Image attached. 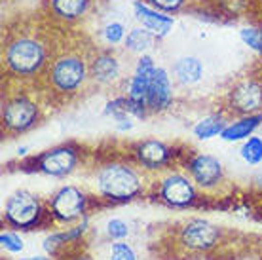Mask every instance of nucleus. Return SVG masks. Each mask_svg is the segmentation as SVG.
I'll return each instance as SVG.
<instances>
[{"label":"nucleus","instance_id":"39448f33","mask_svg":"<svg viewBox=\"0 0 262 260\" xmlns=\"http://www.w3.org/2000/svg\"><path fill=\"white\" fill-rule=\"evenodd\" d=\"M48 215V202H44L40 196L31 190H15L8 196L4 209H2V221L8 228L17 232H31L40 228Z\"/></svg>","mask_w":262,"mask_h":260},{"label":"nucleus","instance_id":"412c9836","mask_svg":"<svg viewBox=\"0 0 262 260\" xmlns=\"http://www.w3.org/2000/svg\"><path fill=\"white\" fill-rule=\"evenodd\" d=\"M228 122L230 120H226L224 114H209V116L198 120L196 125L192 127V133L200 141H209L213 137H221Z\"/></svg>","mask_w":262,"mask_h":260},{"label":"nucleus","instance_id":"5701e85b","mask_svg":"<svg viewBox=\"0 0 262 260\" xmlns=\"http://www.w3.org/2000/svg\"><path fill=\"white\" fill-rule=\"evenodd\" d=\"M239 156L247 165H260L262 163V137L251 135L245 139L239 148Z\"/></svg>","mask_w":262,"mask_h":260},{"label":"nucleus","instance_id":"a211bd4d","mask_svg":"<svg viewBox=\"0 0 262 260\" xmlns=\"http://www.w3.org/2000/svg\"><path fill=\"white\" fill-rule=\"evenodd\" d=\"M93 0H46L50 15L63 23H76L90 12Z\"/></svg>","mask_w":262,"mask_h":260},{"label":"nucleus","instance_id":"a878e982","mask_svg":"<svg viewBox=\"0 0 262 260\" xmlns=\"http://www.w3.org/2000/svg\"><path fill=\"white\" fill-rule=\"evenodd\" d=\"M129 232V224L122 219H108L105 224V235L108 241H124Z\"/></svg>","mask_w":262,"mask_h":260},{"label":"nucleus","instance_id":"cd10ccee","mask_svg":"<svg viewBox=\"0 0 262 260\" xmlns=\"http://www.w3.org/2000/svg\"><path fill=\"white\" fill-rule=\"evenodd\" d=\"M103 36H105V40L108 42V44H120V42H124L125 40V27L122 25V23H118V21H112V23H108V25L105 27V31H103Z\"/></svg>","mask_w":262,"mask_h":260},{"label":"nucleus","instance_id":"7ed1b4c3","mask_svg":"<svg viewBox=\"0 0 262 260\" xmlns=\"http://www.w3.org/2000/svg\"><path fill=\"white\" fill-rule=\"evenodd\" d=\"M224 240V230L207 219H188L173 230V249L183 256H203L215 251Z\"/></svg>","mask_w":262,"mask_h":260},{"label":"nucleus","instance_id":"dca6fc26","mask_svg":"<svg viewBox=\"0 0 262 260\" xmlns=\"http://www.w3.org/2000/svg\"><path fill=\"white\" fill-rule=\"evenodd\" d=\"M173 104V84L169 72L164 67H156L148 88V111L165 112Z\"/></svg>","mask_w":262,"mask_h":260},{"label":"nucleus","instance_id":"6e6552de","mask_svg":"<svg viewBox=\"0 0 262 260\" xmlns=\"http://www.w3.org/2000/svg\"><path fill=\"white\" fill-rule=\"evenodd\" d=\"M0 120H2V129L6 131L8 135H23L40 124L42 109L29 95L15 93L4 101Z\"/></svg>","mask_w":262,"mask_h":260},{"label":"nucleus","instance_id":"b1692460","mask_svg":"<svg viewBox=\"0 0 262 260\" xmlns=\"http://www.w3.org/2000/svg\"><path fill=\"white\" fill-rule=\"evenodd\" d=\"M0 247L10 254H17L25 249V243H23V237L19 235L17 230L4 228V230L0 232Z\"/></svg>","mask_w":262,"mask_h":260},{"label":"nucleus","instance_id":"1a4fd4ad","mask_svg":"<svg viewBox=\"0 0 262 260\" xmlns=\"http://www.w3.org/2000/svg\"><path fill=\"white\" fill-rule=\"evenodd\" d=\"M82 156H84V152H82L78 144L63 143L34 158L33 167L34 171H38V173L46 177L65 179V177L72 175L74 171L78 169Z\"/></svg>","mask_w":262,"mask_h":260},{"label":"nucleus","instance_id":"f03ea898","mask_svg":"<svg viewBox=\"0 0 262 260\" xmlns=\"http://www.w3.org/2000/svg\"><path fill=\"white\" fill-rule=\"evenodd\" d=\"M4 63L8 72L19 78H31L48 65V46L36 34L19 33L12 36L4 48Z\"/></svg>","mask_w":262,"mask_h":260},{"label":"nucleus","instance_id":"f3484780","mask_svg":"<svg viewBox=\"0 0 262 260\" xmlns=\"http://www.w3.org/2000/svg\"><path fill=\"white\" fill-rule=\"evenodd\" d=\"M133 12H135V17L144 29H148L150 33H154L158 38H164L169 34V31L173 29L175 21L173 17H169L167 13L160 12L156 8L148 6V4H143V2H135L133 4Z\"/></svg>","mask_w":262,"mask_h":260},{"label":"nucleus","instance_id":"9b49d317","mask_svg":"<svg viewBox=\"0 0 262 260\" xmlns=\"http://www.w3.org/2000/svg\"><path fill=\"white\" fill-rule=\"evenodd\" d=\"M175 154L177 152L171 144L158 141V139L137 141L129 148V158L137 163L144 173H158V175L171 169Z\"/></svg>","mask_w":262,"mask_h":260},{"label":"nucleus","instance_id":"9d476101","mask_svg":"<svg viewBox=\"0 0 262 260\" xmlns=\"http://www.w3.org/2000/svg\"><path fill=\"white\" fill-rule=\"evenodd\" d=\"M226 111L234 116L262 114V78L247 74L236 80L226 93Z\"/></svg>","mask_w":262,"mask_h":260},{"label":"nucleus","instance_id":"f257e3e1","mask_svg":"<svg viewBox=\"0 0 262 260\" xmlns=\"http://www.w3.org/2000/svg\"><path fill=\"white\" fill-rule=\"evenodd\" d=\"M93 186L99 200L122 205L137 200L146 192L144 171L133 160L111 158L101 162L93 173Z\"/></svg>","mask_w":262,"mask_h":260},{"label":"nucleus","instance_id":"4468645a","mask_svg":"<svg viewBox=\"0 0 262 260\" xmlns=\"http://www.w3.org/2000/svg\"><path fill=\"white\" fill-rule=\"evenodd\" d=\"M88 232H90V216H85L72 226H63L52 232L44 240V251L53 258H59L61 254L67 253V251L80 247V243H82Z\"/></svg>","mask_w":262,"mask_h":260},{"label":"nucleus","instance_id":"c85d7f7f","mask_svg":"<svg viewBox=\"0 0 262 260\" xmlns=\"http://www.w3.org/2000/svg\"><path fill=\"white\" fill-rule=\"evenodd\" d=\"M148 2V6L156 8L160 12L164 13H175L179 10H183L184 4L188 2V0H146Z\"/></svg>","mask_w":262,"mask_h":260},{"label":"nucleus","instance_id":"423d86ee","mask_svg":"<svg viewBox=\"0 0 262 260\" xmlns=\"http://www.w3.org/2000/svg\"><path fill=\"white\" fill-rule=\"evenodd\" d=\"M88 213H90V196L74 184H65L57 188L48 200L50 222L55 226H72L85 216H90Z\"/></svg>","mask_w":262,"mask_h":260},{"label":"nucleus","instance_id":"c756f323","mask_svg":"<svg viewBox=\"0 0 262 260\" xmlns=\"http://www.w3.org/2000/svg\"><path fill=\"white\" fill-rule=\"evenodd\" d=\"M57 260H93V256L88 253L85 249L76 247V249H71V251L63 253Z\"/></svg>","mask_w":262,"mask_h":260},{"label":"nucleus","instance_id":"393cba45","mask_svg":"<svg viewBox=\"0 0 262 260\" xmlns=\"http://www.w3.org/2000/svg\"><path fill=\"white\" fill-rule=\"evenodd\" d=\"M106 260H137V253L127 241H112L108 247Z\"/></svg>","mask_w":262,"mask_h":260},{"label":"nucleus","instance_id":"f8f14e48","mask_svg":"<svg viewBox=\"0 0 262 260\" xmlns=\"http://www.w3.org/2000/svg\"><path fill=\"white\" fill-rule=\"evenodd\" d=\"M154 71H156V65L152 57L141 55L133 76L127 80V90H125L127 109L131 116L146 118V114L150 112L148 111V88H150V78Z\"/></svg>","mask_w":262,"mask_h":260},{"label":"nucleus","instance_id":"aec40b11","mask_svg":"<svg viewBox=\"0 0 262 260\" xmlns=\"http://www.w3.org/2000/svg\"><path fill=\"white\" fill-rule=\"evenodd\" d=\"M173 74L175 80L183 85H194L202 80L203 67L202 61L196 57H183L179 59L177 63L173 65Z\"/></svg>","mask_w":262,"mask_h":260},{"label":"nucleus","instance_id":"bb28decb","mask_svg":"<svg viewBox=\"0 0 262 260\" xmlns=\"http://www.w3.org/2000/svg\"><path fill=\"white\" fill-rule=\"evenodd\" d=\"M239 38H242V42L245 46H249L253 52L262 53V31L253 29V27H247V29L239 31Z\"/></svg>","mask_w":262,"mask_h":260},{"label":"nucleus","instance_id":"7c9ffc66","mask_svg":"<svg viewBox=\"0 0 262 260\" xmlns=\"http://www.w3.org/2000/svg\"><path fill=\"white\" fill-rule=\"evenodd\" d=\"M21 260H57L50 256V254H40V256H29V258H21Z\"/></svg>","mask_w":262,"mask_h":260},{"label":"nucleus","instance_id":"2eb2a0df","mask_svg":"<svg viewBox=\"0 0 262 260\" xmlns=\"http://www.w3.org/2000/svg\"><path fill=\"white\" fill-rule=\"evenodd\" d=\"M122 76V63L114 52H99L90 59V80L97 85L116 84Z\"/></svg>","mask_w":262,"mask_h":260},{"label":"nucleus","instance_id":"ddd939ff","mask_svg":"<svg viewBox=\"0 0 262 260\" xmlns=\"http://www.w3.org/2000/svg\"><path fill=\"white\" fill-rule=\"evenodd\" d=\"M184 169L202 192H215L226 181L223 162L211 154H203V152L192 154L184 163Z\"/></svg>","mask_w":262,"mask_h":260},{"label":"nucleus","instance_id":"20e7f679","mask_svg":"<svg viewBox=\"0 0 262 260\" xmlns=\"http://www.w3.org/2000/svg\"><path fill=\"white\" fill-rule=\"evenodd\" d=\"M46 78L50 88L57 95H63V97L76 95L90 80V61L80 52L67 50L55 55L53 61H50Z\"/></svg>","mask_w":262,"mask_h":260},{"label":"nucleus","instance_id":"0eeeda50","mask_svg":"<svg viewBox=\"0 0 262 260\" xmlns=\"http://www.w3.org/2000/svg\"><path fill=\"white\" fill-rule=\"evenodd\" d=\"M156 200L169 209L194 207L200 200V188L188 173L183 171H165L154 184Z\"/></svg>","mask_w":262,"mask_h":260},{"label":"nucleus","instance_id":"4be33fe9","mask_svg":"<svg viewBox=\"0 0 262 260\" xmlns=\"http://www.w3.org/2000/svg\"><path fill=\"white\" fill-rule=\"evenodd\" d=\"M154 40H156V34L150 33L148 29H144V27H135V29H131L127 36L124 40V46L127 52H133V53H141L143 55L144 52H148L154 44Z\"/></svg>","mask_w":262,"mask_h":260},{"label":"nucleus","instance_id":"6ab92c4d","mask_svg":"<svg viewBox=\"0 0 262 260\" xmlns=\"http://www.w3.org/2000/svg\"><path fill=\"white\" fill-rule=\"evenodd\" d=\"M262 125V114H249V116H236L230 120L224 131L221 133V139L226 143H237L245 141L251 135H255V131Z\"/></svg>","mask_w":262,"mask_h":260}]
</instances>
